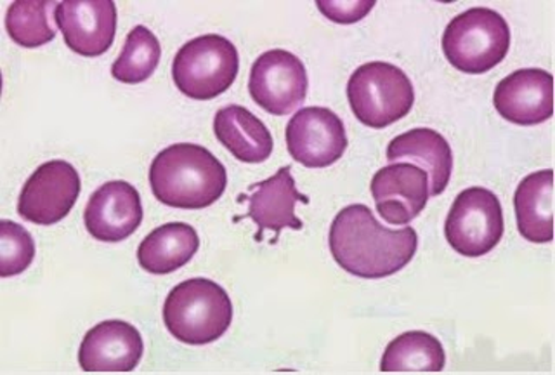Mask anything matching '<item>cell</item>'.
<instances>
[{
  "mask_svg": "<svg viewBox=\"0 0 555 375\" xmlns=\"http://www.w3.org/2000/svg\"><path fill=\"white\" fill-rule=\"evenodd\" d=\"M330 253L351 275L378 280L395 275L415 258L418 235L412 227L389 230L363 204L344 207L330 227Z\"/></svg>",
  "mask_w": 555,
  "mask_h": 375,
  "instance_id": "obj_1",
  "label": "cell"
},
{
  "mask_svg": "<svg viewBox=\"0 0 555 375\" xmlns=\"http://www.w3.org/2000/svg\"><path fill=\"white\" fill-rule=\"evenodd\" d=\"M156 201L176 209H205L222 197L228 174L222 161L204 146L178 143L162 150L150 167Z\"/></svg>",
  "mask_w": 555,
  "mask_h": 375,
  "instance_id": "obj_2",
  "label": "cell"
},
{
  "mask_svg": "<svg viewBox=\"0 0 555 375\" xmlns=\"http://www.w3.org/2000/svg\"><path fill=\"white\" fill-rule=\"evenodd\" d=\"M164 322L167 331L184 345H210L230 328L233 302L212 280H186L165 299Z\"/></svg>",
  "mask_w": 555,
  "mask_h": 375,
  "instance_id": "obj_3",
  "label": "cell"
},
{
  "mask_svg": "<svg viewBox=\"0 0 555 375\" xmlns=\"http://www.w3.org/2000/svg\"><path fill=\"white\" fill-rule=\"evenodd\" d=\"M511 49V28L502 14L473 8L451 20L442 36V53L464 74L481 75L503 62Z\"/></svg>",
  "mask_w": 555,
  "mask_h": 375,
  "instance_id": "obj_4",
  "label": "cell"
},
{
  "mask_svg": "<svg viewBox=\"0 0 555 375\" xmlns=\"http://www.w3.org/2000/svg\"><path fill=\"white\" fill-rule=\"evenodd\" d=\"M352 114L372 129H384L412 112L413 83L398 66L372 62L361 65L347 82Z\"/></svg>",
  "mask_w": 555,
  "mask_h": 375,
  "instance_id": "obj_5",
  "label": "cell"
},
{
  "mask_svg": "<svg viewBox=\"0 0 555 375\" xmlns=\"http://www.w3.org/2000/svg\"><path fill=\"white\" fill-rule=\"evenodd\" d=\"M240 70L238 49L222 36L208 34L190 40L173 57L176 88L196 101L221 96L233 86Z\"/></svg>",
  "mask_w": 555,
  "mask_h": 375,
  "instance_id": "obj_6",
  "label": "cell"
},
{
  "mask_svg": "<svg viewBox=\"0 0 555 375\" xmlns=\"http://www.w3.org/2000/svg\"><path fill=\"white\" fill-rule=\"evenodd\" d=\"M500 201L486 188H467L448 212L444 235L451 249L464 258H482L500 244L503 236Z\"/></svg>",
  "mask_w": 555,
  "mask_h": 375,
  "instance_id": "obj_7",
  "label": "cell"
},
{
  "mask_svg": "<svg viewBox=\"0 0 555 375\" xmlns=\"http://www.w3.org/2000/svg\"><path fill=\"white\" fill-rule=\"evenodd\" d=\"M308 88L306 66L285 49H271L251 65L248 91L256 105L268 114H292L306 101Z\"/></svg>",
  "mask_w": 555,
  "mask_h": 375,
  "instance_id": "obj_8",
  "label": "cell"
},
{
  "mask_svg": "<svg viewBox=\"0 0 555 375\" xmlns=\"http://www.w3.org/2000/svg\"><path fill=\"white\" fill-rule=\"evenodd\" d=\"M80 190V174L69 161H46L23 186L17 198V215L39 227H52L74 209Z\"/></svg>",
  "mask_w": 555,
  "mask_h": 375,
  "instance_id": "obj_9",
  "label": "cell"
},
{
  "mask_svg": "<svg viewBox=\"0 0 555 375\" xmlns=\"http://www.w3.org/2000/svg\"><path fill=\"white\" fill-rule=\"evenodd\" d=\"M285 138L292 158L308 169L334 166L347 150L343 120L320 106L299 109L286 126Z\"/></svg>",
  "mask_w": 555,
  "mask_h": 375,
  "instance_id": "obj_10",
  "label": "cell"
},
{
  "mask_svg": "<svg viewBox=\"0 0 555 375\" xmlns=\"http://www.w3.org/2000/svg\"><path fill=\"white\" fill-rule=\"evenodd\" d=\"M66 46L80 56L108 53L117 34V5L113 0H65L54 10Z\"/></svg>",
  "mask_w": 555,
  "mask_h": 375,
  "instance_id": "obj_11",
  "label": "cell"
},
{
  "mask_svg": "<svg viewBox=\"0 0 555 375\" xmlns=\"http://www.w3.org/2000/svg\"><path fill=\"white\" fill-rule=\"evenodd\" d=\"M370 190L384 221L404 227L421 216L429 202V176L410 161H392L373 176Z\"/></svg>",
  "mask_w": 555,
  "mask_h": 375,
  "instance_id": "obj_12",
  "label": "cell"
},
{
  "mask_svg": "<svg viewBox=\"0 0 555 375\" xmlns=\"http://www.w3.org/2000/svg\"><path fill=\"white\" fill-rule=\"evenodd\" d=\"M83 223L95 241L104 244L127 241L143 223L138 190L126 181L104 183L87 202Z\"/></svg>",
  "mask_w": 555,
  "mask_h": 375,
  "instance_id": "obj_13",
  "label": "cell"
},
{
  "mask_svg": "<svg viewBox=\"0 0 555 375\" xmlns=\"http://www.w3.org/2000/svg\"><path fill=\"white\" fill-rule=\"evenodd\" d=\"M500 117L517 126H537L554 115V77L542 68H522L494 89Z\"/></svg>",
  "mask_w": 555,
  "mask_h": 375,
  "instance_id": "obj_14",
  "label": "cell"
},
{
  "mask_svg": "<svg viewBox=\"0 0 555 375\" xmlns=\"http://www.w3.org/2000/svg\"><path fill=\"white\" fill-rule=\"evenodd\" d=\"M240 201H247L248 215L245 218L257 224V242H260L266 230L274 232L276 236L285 228L302 230V221L295 216V204H309V198L295 186L291 166L282 167L273 178L254 184L248 195H240ZM276 236L271 244H276Z\"/></svg>",
  "mask_w": 555,
  "mask_h": 375,
  "instance_id": "obj_15",
  "label": "cell"
},
{
  "mask_svg": "<svg viewBox=\"0 0 555 375\" xmlns=\"http://www.w3.org/2000/svg\"><path fill=\"white\" fill-rule=\"evenodd\" d=\"M143 353V337L134 325L106 320L83 336L78 363L83 372H132Z\"/></svg>",
  "mask_w": 555,
  "mask_h": 375,
  "instance_id": "obj_16",
  "label": "cell"
},
{
  "mask_svg": "<svg viewBox=\"0 0 555 375\" xmlns=\"http://www.w3.org/2000/svg\"><path fill=\"white\" fill-rule=\"evenodd\" d=\"M387 160L410 161L429 176L430 197L441 195L450 183L453 153L450 143L439 132L418 127L396 135L387 146Z\"/></svg>",
  "mask_w": 555,
  "mask_h": 375,
  "instance_id": "obj_17",
  "label": "cell"
},
{
  "mask_svg": "<svg viewBox=\"0 0 555 375\" xmlns=\"http://www.w3.org/2000/svg\"><path fill=\"white\" fill-rule=\"evenodd\" d=\"M214 132L217 141L245 164H262L273 153V135L268 127L243 106L219 109L214 117Z\"/></svg>",
  "mask_w": 555,
  "mask_h": 375,
  "instance_id": "obj_18",
  "label": "cell"
},
{
  "mask_svg": "<svg viewBox=\"0 0 555 375\" xmlns=\"http://www.w3.org/2000/svg\"><path fill=\"white\" fill-rule=\"evenodd\" d=\"M517 228L531 244L554 241V172L538 170L526 176L514 195Z\"/></svg>",
  "mask_w": 555,
  "mask_h": 375,
  "instance_id": "obj_19",
  "label": "cell"
},
{
  "mask_svg": "<svg viewBox=\"0 0 555 375\" xmlns=\"http://www.w3.org/2000/svg\"><path fill=\"white\" fill-rule=\"evenodd\" d=\"M198 249L195 228L186 223H167L153 230L139 245V267L152 275H169L195 258Z\"/></svg>",
  "mask_w": 555,
  "mask_h": 375,
  "instance_id": "obj_20",
  "label": "cell"
},
{
  "mask_svg": "<svg viewBox=\"0 0 555 375\" xmlns=\"http://www.w3.org/2000/svg\"><path fill=\"white\" fill-rule=\"evenodd\" d=\"M447 365V354L438 337L429 332L410 331L390 340L382 354L380 371L441 372Z\"/></svg>",
  "mask_w": 555,
  "mask_h": 375,
  "instance_id": "obj_21",
  "label": "cell"
},
{
  "mask_svg": "<svg viewBox=\"0 0 555 375\" xmlns=\"http://www.w3.org/2000/svg\"><path fill=\"white\" fill-rule=\"evenodd\" d=\"M162 46L143 25L132 28L120 56L112 66L113 79L124 83H139L150 79L160 63Z\"/></svg>",
  "mask_w": 555,
  "mask_h": 375,
  "instance_id": "obj_22",
  "label": "cell"
},
{
  "mask_svg": "<svg viewBox=\"0 0 555 375\" xmlns=\"http://www.w3.org/2000/svg\"><path fill=\"white\" fill-rule=\"evenodd\" d=\"M56 5L46 0H16L5 13L9 37L26 49L49 44L56 37V30L49 22V11Z\"/></svg>",
  "mask_w": 555,
  "mask_h": 375,
  "instance_id": "obj_23",
  "label": "cell"
},
{
  "mask_svg": "<svg viewBox=\"0 0 555 375\" xmlns=\"http://www.w3.org/2000/svg\"><path fill=\"white\" fill-rule=\"evenodd\" d=\"M35 258L34 236L22 224L9 219L0 221V276L22 275Z\"/></svg>",
  "mask_w": 555,
  "mask_h": 375,
  "instance_id": "obj_24",
  "label": "cell"
},
{
  "mask_svg": "<svg viewBox=\"0 0 555 375\" xmlns=\"http://www.w3.org/2000/svg\"><path fill=\"white\" fill-rule=\"evenodd\" d=\"M375 0H318L320 13L330 22L351 25L369 16L375 8Z\"/></svg>",
  "mask_w": 555,
  "mask_h": 375,
  "instance_id": "obj_25",
  "label": "cell"
}]
</instances>
